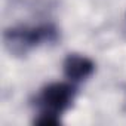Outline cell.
I'll use <instances>...</instances> for the list:
<instances>
[{
	"label": "cell",
	"instance_id": "3",
	"mask_svg": "<svg viewBox=\"0 0 126 126\" xmlns=\"http://www.w3.org/2000/svg\"><path fill=\"white\" fill-rule=\"evenodd\" d=\"M62 68H64V74L67 79H70L71 82H82L92 76V73L95 71V64L88 56L70 53L64 59Z\"/></svg>",
	"mask_w": 126,
	"mask_h": 126
},
{
	"label": "cell",
	"instance_id": "4",
	"mask_svg": "<svg viewBox=\"0 0 126 126\" xmlns=\"http://www.w3.org/2000/svg\"><path fill=\"white\" fill-rule=\"evenodd\" d=\"M59 122H61L59 116H55V114H50V113H42V111L34 119L36 125H58Z\"/></svg>",
	"mask_w": 126,
	"mask_h": 126
},
{
	"label": "cell",
	"instance_id": "1",
	"mask_svg": "<svg viewBox=\"0 0 126 126\" xmlns=\"http://www.w3.org/2000/svg\"><path fill=\"white\" fill-rule=\"evenodd\" d=\"M56 39L58 30L50 24L37 27H16L5 31V45L11 52L16 55H22L34 46L55 42Z\"/></svg>",
	"mask_w": 126,
	"mask_h": 126
},
{
	"label": "cell",
	"instance_id": "2",
	"mask_svg": "<svg viewBox=\"0 0 126 126\" xmlns=\"http://www.w3.org/2000/svg\"><path fill=\"white\" fill-rule=\"evenodd\" d=\"M76 98V88L68 83H52L42 89L37 105L42 113H50L55 116H61L67 111Z\"/></svg>",
	"mask_w": 126,
	"mask_h": 126
}]
</instances>
